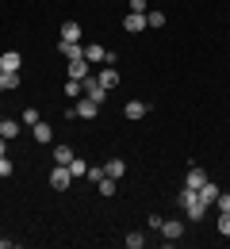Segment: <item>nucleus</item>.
Returning <instances> with one entry per match:
<instances>
[{"mask_svg":"<svg viewBox=\"0 0 230 249\" xmlns=\"http://www.w3.org/2000/svg\"><path fill=\"white\" fill-rule=\"evenodd\" d=\"M180 207H184V215L192 218V222H199V218L207 215V203L199 199L196 188H180Z\"/></svg>","mask_w":230,"mask_h":249,"instance_id":"obj_1","label":"nucleus"},{"mask_svg":"<svg viewBox=\"0 0 230 249\" xmlns=\"http://www.w3.org/2000/svg\"><path fill=\"white\" fill-rule=\"evenodd\" d=\"M81 92L88 96V100H96V104H104V96H107V89L100 85V77H92V73H88V77L81 81Z\"/></svg>","mask_w":230,"mask_h":249,"instance_id":"obj_2","label":"nucleus"},{"mask_svg":"<svg viewBox=\"0 0 230 249\" xmlns=\"http://www.w3.org/2000/svg\"><path fill=\"white\" fill-rule=\"evenodd\" d=\"M50 184H54V192H66V188L73 184V173H69V165H54V173H50Z\"/></svg>","mask_w":230,"mask_h":249,"instance_id":"obj_3","label":"nucleus"},{"mask_svg":"<svg viewBox=\"0 0 230 249\" xmlns=\"http://www.w3.org/2000/svg\"><path fill=\"white\" fill-rule=\"evenodd\" d=\"M100 115V104L96 100H88V96H81V104H77V119H96Z\"/></svg>","mask_w":230,"mask_h":249,"instance_id":"obj_4","label":"nucleus"},{"mask_svg":"<svg viewBox=\"0 0 230 249\" xmlns=\"http://www.w3.org/2000/svg\"><path fill=\"white\" fill-rule=\"evenodd\" d=\"M58 50H62V58H69V62H81L85 58V46L81 42H58Z\"/></svg>","mask_w":230,"mask_h":249,"instance_id":"obj_5","label":"nucleus"},{"mask_svg":"<svg viewBox=\"0 0 230 249\" xmlns=\"http://www.w3.org/2000/svg\"><path fill=\"white\" fill-rule=\"evenodd\" d=\"M100 85L111 92V89L119 85V69H115V65H104V69H100Z\"/></svg>","mask_w":230,"mask_h":249,"instance_id":"obj_6","label":"nucleus"},{"mask_svg":"<svg viewBox=\"0 0 230 249\" xmlns=\"http://www.w3.org/2000/svg\"><path fill=\"white\" fill-rule=\"evenodd\" d=\"M62 42H81V23H77V19H66V23H62Z\"/></svg>","mask_w":230,"mask_h":249,"instance_id":"obj_7","label":"nucleus"},{"mask_svg":"<svg viewBox=\"0 0 230 249\" xmlns=\"http://www.w3.org/2000/svg\"><path fill=\"white\" fill-rule=\"evenodd\" d=\"M161 234L169 242H177V238L184 234V222H180V218H169V222H161Z\"/></svg>","mask_w":230,"mask_h":249,"instance_id":"obj_8","label":"nucleus"},{"mask_svg":"<svg viewBox=\"0 0 230 249\" xmlns=\"http://www.w3.org/2000/svg\"><path fill=\"white\" fill-rule=\"evenodd\" d=\"M207 184V173H203V169H199V165H192V169H188V180H184V188H203Z\"/></svg>","mask_w":230,"mask_h":249,"instance_id":"obj_9","label":"nucleus"},{"mask_svg":"<svg viewBox=\"0 0 230 249\" xmlns=\"http://www.w3.org/2000/svg\"><path fill=\"white\" fill-rule=\"evenodd\" d=\"M146 111H150V104H142V100H131V104L123 107L127 119H146Z\"/></svg>","mask_w":230,"mask_h":249,"instance_id":"obj_10","label":"nucleus"},{"mask_svg":"<svg viewBox=\"0 0 230 249\" xmlns=\"http://www.w3.org/2000/svg\"><path fill=\"white\" fill-rule=\"evenodd\" d=\"M123 27H127V31H146V16H142V12H131V16H127V19H123Z\"/></svg>","mask_w":230,"mask_h":249,"instance_id":"obj_11","label":"nucleus"},{"mask_svg":"<svg viewBox=\"0 0 230 249\" xmlns=\"http://www.w3.org/2000/svg\"><path fill=\"white\" fill-rule=\"evenodd\" d=\"M104 173H107V177H111V180H119V177H123V173H127V161H119V157H111V161H107V165H104Z\"/></svg>","mask_w":230,"mask_h":249,"instance_id":"obj_12","label":"nucleus"},{"mask_svg":"<svg viewBox=\"0 0 230 249\" xmlns=\"http://www.w3.org/2000/svg\"><path fill=\"white\" fill-rule=\"evenodd\" d=\"M31 134H35V142H42V146H46V142L54 138V130H50V123H35V126H31Z\"/></svg>","mask_w":230,"mask_h":249,"instance_id":"obj_13","label":"nucleus"},{"mask_svg":"<svg viewBox=\"0 0 230 249\" xmlns=\"http://www.w3.org/2000/svg\"><path fill=\"white\" fill-rule=\"evenodd\" d=\"M104 54H107V50H104L100 42H88V46H85V62H104Z\"/></svg>","mask_w":230,"mask_h":249,"instance_id":"obj_14","label":"nucleus"},{"mask_svg":"<svg viewBox=\"0 0 230 249\" xmlns=\"http://www.w3.org/2000/svg\"><path fill=\"white\" fill-rule=\"evenodd\" d=\"M69 77H73V81H85V77H88V62H85V58H81V62H69Z\"/></svg>","mask_w":230,"mask_h":249,"instance_id":"obj_15","label":"nucleus"},{"mask_svg":"<svg viewBox=\"0 0 230 249\" xmlns=\"http://www.w3.org/2000/svg\"><path fill=\"white\" fill-rule=\"evenodd\" d=\"M16 134H19V123H16V119H0V138H8V142H12Z\"/></svg>","mask_w":230,"mask_h":249,"instance_id":"obj_16","label":"nucleus"},{"mask_svg":"<svg viewBox=\"0 0 230 249\" xmlns=\"http://www.w3.org/2000/svg\"><path fill=\"white\" fill-rule=\"evenodd\" d=\"M0 65H4V69H12V73H19V65H23V58H19L16 50H8V54L0 58Z\"/></svg>","mask_w":230,"mask_h":249,"instance_id":"obj_17","label":"nucleus"},{"mask_svg":"<svg viewBox=\"0 0 230 249\" xmlns=\"http://www.w3.org/2000/svg\"><path fill=\"white\" fill-rule=\"evenodd\" d=\"M73 150H69V146H54V165H69V161H73Z\"/></svg>","mask_w":230,"mask_h":249,"instance_id":"obj_18","label":"nucleus"},{"mask_svg":"<svg viewBox=\"0 0 230 249\" xmlns=\"http://www.w3.org/2000/svg\"><path fill=\"white\" fill-rule=\"evenodd\" d=\"M215 196H219V184H211V180H207V184L199 188V199H203V203H207V207H211V203H215Z\"/></svg>","mask_w":230,"mask_h":249,"instance_id":"obj_19","label":"nucleus"},{"mask_svg":"<svg viewBox=\"0 0 230 249\" xmlns=\"http://www.w3.org/2000/svg\"><path fill=\"white\" fill-rule=\"evenodd\" d=\"M0 89H19V73L4 69V73H0Z\"/></svg>","mask_w":230,"mask_h":249,"instance_id":"obj_20","label":"nucleus"},{"mask_svg":"<svg viewBox=\"0 0 230 249\" xmlns=\"http://www.w3.org/2000/svg\"><path fill=\"white\" fill-rule=\"evenodd\" d=\"M69 173H73V180H77V177H85V173H88V165H85L81 157H73V161H69Z\"/></svg>","mask_w":230,"mask_h":249,"instance_id":"obj_21","label":"nucleus"},{"mask_svg":"<svg viewBox=\"0 0 230 249\" xmlns=\"http://www.w3.org/2000/svg\"><path fill=\"white\" fill-rule=\"evenodd\" d=\"M142 246H146V238H142L138 230H131V234H127V249H142Z\"/></svg>","mask_w":230,"mask_h":249,"instance_id":"obj_22","label":"nucleus"},{"mask_svg":"<svg viewBox=\"0 0 230 249\" xmlns=\"http://www.w3.org/2000/svg\"><path fill=\"white\" fill-rule=\"evenodd\" d=\"M219 234L230 238V211H219Z\"/></svg>","mask_w":230,"mask_h":249,"instance_id":"obj_23","label":"nucleus"},{"mask_svg":"<svg viewBox=\"0 0 230 249\" xmlns=\"http://www.w3.org/2000/svg\"><path fill=\"white\" fill-rule=\"evenodd\" d=\"M146 27H165V12H150L146 16Z\"/></svg>","mask_w":230,"mask_h":249,"instance_id":"obj_24","label":"nucleus"},{"mask_svg":"<svg viewBox=\"0 0 230 249\" xmlns=\"http://www.w3.org/2000/svg\"><path fill=\"white\" fill-rule=\"evenodd\" d=\"M100 196H115V180H111V177L100 180Z\"/></svg>","mask_w":230,"mask_h":249,"instance_id":"obj_25","label":"nucleus"},{"mask_svg":"<svg viewBox=\"0 0 230 249\" xmlns=\"http://www.w3.org/2000/svg\"><path fill=\"white\" fill-rule=\"evenodd\" d=\"M85 177H88V180H96V184H100V180H104V177H107V173H104V169H100V165H88V173H85Z\"/></svg>","mask_w":230,"mask_h":249,"instance_id":"obj_26","label":"nucleus"},{"mask_svg":"<svg viewBox=\"0 0 230 249\" xmlns=\"http://www.w3.org/2000/svg\"><path fill=\"white\" fill-rule=\"evenodd\" d=\"M215 207H219V211H230V192H219V196H215Z\"/></svg>","mask_w":230,"mask_h":249,"instance_id":"obj_27","label":"nucleus"},{"mask_svg":"<svg viewBox=\"0 0 230 249\" xmlns=\"http://www.w3.org/2000/svg\"><path fill=\"white\" fill-rule=\"evenodd\" d=\"M23 123H27V126L38 123V107H27V111H23Z\"/></svg>","mask_w":230,"mask_h":249,"instance_id":"obj_28","label":"nucleus"},{"mask_svg":"<svg viewBox=\"0 0 230 249\" xmlns=\"http://www.w3.org/2000/svg\"><path fill=\"white\" fill-rule=\"evenodd\" d=\"M0 177H12V161L8 157H0Z\"/></svg>","mask_w":230,"mask_h":249,"instance_id":"obj_29","label":"nucleus"},{"mask_svg":"<svg viewBox=\"0 0 230 249\" xmlns=\"http://www.w3.org/2000/svg\"><path fill=\"white\" fill-rule=\"evenodd\" d=\"M131 12H142V16H146V0H131Z\"/></svg>","mask_w":230,"mask_h":249,"instance_id":"obj_30","label":"nucleus"},{"mask_svg":"<svg viewBox=\"0 0 230 249\" xmlns=\"http://www.w3.org/2000/svg\"><path fill=\"white\" fill-rule=\"evenodd\" d=\"M0 157H8V138H0Z\"/></svg>","mask_w":230,"mask_h":249,"instance_id":"obj_31","label":"nucleus"},{"mask_svg":"<svg viewBox=\"0 0 230 249\" xmlns=\"http://www.w3.org/2000/svg\"><path fill=\"white\" fill-rule=\"evenodd\" d=\"M0 73H4V65H0Z\"/></svg>","mask_w":230,"mask_h":249,"instance_id":"obj_32","label":"nucleus"}]
</instances>
